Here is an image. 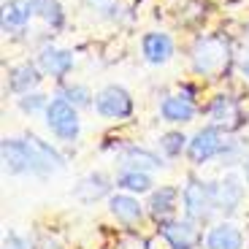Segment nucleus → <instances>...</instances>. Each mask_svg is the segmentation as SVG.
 I'll return each instance as SVG.
<instances>
[{"mask_svg":"<svg viewBox=\"0 0 249 249\" xmlns=\"http://www.w3.org/2000/svg\"><path fill=\"white\" fill-rule=\"evenodd\" d=\"M195 114H198V103L190 95V89L165 95L160 103V117H162V122H168V124H187L195 119Z\"/></svg>","mask_w":249,"mask_h":249,"instance_id":"nucleus-11","label":"nucleus"},{"mask_svg":"<svg viewBox=\"0 0 249 249\" xmlns=\"http://www.w3.org/2000/svg\"><path fill=\"white\" fill-rule=\"evenodd\" d=\"M92 11H98L100 17L106 19H119V14H122V8H119L117 0H84Z\"/></svg>","mask_w":249,"mask_h":249,"instance_id":"nucleus-27","label":"nucleus"},{"mask_svg":"<svg viewBox=\"0 0 249 249\" xmlns=\"http://www.w3.org/2000/svg\"><path fill=\"white\" fill-rule=\"evenodd\" d=\"M27 138H30V143L36 146V152L41 155V160H44V165L52 171V174H54V171H62V168H65V157H62L60 152H57V146H52L49 141H44V138L33 136V133H30Z\"/></svg>","mask_w":249,"mask_h":249,"instance_id":"nucleus-22","label":"nucleus"},{"mask_svg":"<svg viewBox=\"0 0 249 249\" xmlns=\"http://www.w3.org/2000/svg\"><path fill=\"white\" fill-rule=\"evenodd\" d=\"M3 249H33V241L25 233L6 231V236H3Z\"/></svg>","mask_w":249,"mask_h":249,"instance_id":"nucleus-28","label":"nucleus"},{"mask_svg":"<svg viewBox=\"0 0 249 249\" xmlns=\"http://www.w3.org/2000/svg\"><path fill=\"white\" fill-rule=\"evenodd\" d=\"M241 171H244V181H247V187H249V155L244 157V162H241Z\"/></svg>","mask_w":249,"mask_h":249,"instance_id":"nucleus-29","label":"nucleus"},{"mask_svg":"<svg viewBox=\"0 0 249 249\" xmlns=\"http://www.w3.org/2000/svg\"><path fill=\"white\" fill-rule=\"evenodd\" d=\"M117 181H111V176L103 174V171H92V174L81 176L79 184L73 187V198L81 200V203H95L100 198H111V187Z\"/></svg>","mask_w":249,"mask_h":249,"instance_id":"nucleus-14","label":"nucleus"},{"mask_svg":"<svg viewBox=\"0 0 249 249\" xmlns=\"http://www.w3.org/2000/svg\"><path fill=\"white\" fill-rule=\"evenodd\" d=\"M190 65L193 73L200 79H222L231 73L233 65V46L219 33L198 36L190 46Z\"/></svg>","mask_w":249,"mask_h":249,"instance_id":"nucleus-1","label":"nucleus"},{"mask_svg":"<svg viewBox=\"0 0 249 249\" xmlns=\"http://www.w3.org/2000/svg\"><path fill=\"white\" fill-rule=\"evenodd\" d=\"M187 143H190V138L181 130H168L157 138V146H160V152L165 157H179L181 152H187Z\"/></svg>","mask_w":249,"mask_h":249,"instance_id":"nucleus-24","label":"nucleus"},{"mask_svg":"<svg viewBox=\"0 0 249 249\" xmlns=\"http://www.w3.org/2000/svg\"><path fill=\"white\" fill-rule=\"evenodd\" d=\"M203 17H206V11H203V3H200V0H184L179 6V22L187 27L198 25Z\"/></svg>","mask_w":249,"mask_h":249,"instance_id":"nucleus-26","label":"nucleus"},{"mask_svg":"<svg viewBox=\"0 0 249 249\" xmlns=\"http://www.w3.org/2000/svg\"><path fill=\"white\" fill-rule=\"evenodd\" d=\"M36 17H44V22L52 27V30H60L65 25V11L57 0H30Z\"/></svg>","mask_w":249,"mask_h":249,"instance_id":"nucleus-21","label":"nucleus"},{"mask_svg":"<svg viewBox=\"0 0 249 249\" xmlns=\"http://www.w3.org/2000/svg\"><path fill=\"white\" fill-rule=\"evenodd\" d=\"M247 38H249V25H247Z\"/></svg>","mask_w":249,"mask_h":249,"instance_id":"nucleus-33","label":"nucleus"},{"mask_svg":"<svg viewBox=\"0 0 249 249\" xmlns=\"http://www.w3.org/2000/svg\"><path fill=\"white\" fill-rule=\"evenodd\" d=\"M244 195H247V184L238 174H225L219 181H214V200H217V212L222 217L231 219L233 214H238L244 203Z\"/></svg>","mask_w":249,"mask_h":249,"instance_id":"nucleus-8","label":"nucleus"},{"mask_svg":"<svg viewBox=\"0 0 249 249\" xmlns=\"http://www.w3.org/2000/svg\"><path fill=\"white\" fill-rule=\"evenodd\" d=\"M36 17L30 0H8L3 6V30H25V25Z\"/></svg>","mask_w":249,"mask_h":249,"instance_id":"nucleus-19","label":"nucleus"},{"mask_svg":"<svg viewBox=\"0 0 249 249\" xmlns=\"http://www.w3.org/2000/svg\"><path fill=\"white\" fill-rule=\"evenodd\" d=\"M95 111L103 119H130L136 111V103H133V95L127 92L119 84H106L103 89H98L95 95Z\"/></svg>","mask_w":249,"mask_h":249,"instance_id":"nucleus-7","label":"nucleus"},{"mask_svg":"<svg viewBox=\"0 0 249 249\" xmlns=\"http://www.w3.org/2000/svg\"><path fill=\"white\" fill-rule=\"evenodd\" d=\"M46 117V127L52 130V136L62 143H73L81 133V119H79V108H73L68 100L62 98H52L49 108L44 111Z\"/></svg>","mask_w":249,"mask_h":249,"instance_id":"nucleus-5","label":"nucleus"},{"mask_svg":"<svg viewBox=\"0 0 249 249\" xmlns=\"http://www.w3.org/2000/svg\"><path fill=\"white\" fill-rule=\"evenodd\" d=\"M225 149H228V133H222L214 124H206V127H200L190 138V143H187V157H190L193 165H206V162L222 157Z\"/></svg>","mask_w":249,"mask_h":249,"instance_id":"nucleus-6","label":"nucleus"},{"mask_svg":"<svg viewBox=\"0 0 249 249\" xmlns=\"http://www.w3.org/2000/svg\"><path fill=\"white\" fill-rule=\"evenodd\" d=\"M247 244H249V217H247Z\"/></svg>","mask_w":249,"mask_h":249,"instance_id":"nucleus-32","label":"nucleus"},{"mask_svg":"<svg viewBox=\"0 0 249 249\" xmlns=\"http://www.w3.org/2000/svg\"><path fill=\"white\" fill-rule=\"evenodd\" d=\"M141 54L149 65H165V62L174 57V41H171L168 33H143L141 38Z\"/></svg>","mask_w":249,"mask_h":249,"instance_id":"nucleus-16","label":"nucleus"},{"mask_svg":"<svg viewBox=\"0 0 249 249\" xmlns=\"http://www.w3.org/2000/svg\"><path fill=\"white\" fill-rule=\"evenodd\" d=\"M160 236L168 249H198L203 244V231L193 219H171L160 225Z\"/></svg>","mask_w":249,"mask_h":249,"instance_id":"nucleus-9","label":"nucleus"},{"mask_svg":"<svg viewBox=\"0 0 249 249\" xmlns=\"http://www.w3.org/2000/svg\"><path fill=\"white\" fill-rule=\"evenodd\" d=\"M49 103L52 100L46 98V95H41V92H27V95H19L17 98V106H19L22 114H41V111L49 108Z\"/></svg>","mask_w":249,"mask_h":249,"instance_id":"nucleus-25","label":"nucleus"},{"mask_svg":"<svg viewBox=\"0 0 249 249\" xmlns=\"http://www.w3.org/2000/svg\"><path fill=\"white\" fill-rule=\"evenodd\" d=\"M206 114H209V124H214V127H219L222 133H238L244 127V124L249 122L247 111H244L241 100L236 98V95H214L212 100H209V106H206Z\"/></svg>","mask_w":249,"mask_h":249,"instance_id":"nucleus-4","label":"nucleus"},{"mask_svg":"<svg viewBox=\"0 0 249 249\" xmlns=\"http://www.w3.org/2000/svg\"><path fill=\"white\" fill-rule=\"evenodd\" d=\"M241 73H244V79L249 81V57H244V60H241Z\"/></svg>","mask_w":249,"mask_h":249,"instance_id":"nucleus-30","label":"nucleus"},{"mask_svg":"<svg viewBox=\"0 0 249 249\" xmlns=\"http://www.w3.org/2000/svg\"><path fill=\"white\" fill-rule=\"evenodd\" d=\"M38 68L44 71V76H52V79H65V76L73 71V52L60 49V46H41L38 52Z\"/></svg>","mask_w":249,"mask_h":249,"instance_id":"nucleus-13","label":"nucleus"},{"mask_svg":"<svg viewBox=\"0 0 249 249\" xmlns=\"http://www.w3.org/2000/svg\"><path fill=\"white\" fill-rule=\"evenodd\" d=\"M206 249H244V233L236 222L222 219L206 233Z\"/></svg>","mask_w":249,"mask_h":249,"instance_id":"nucleus-17","label":"nucleus"},{"mask_svg":"<svg viewBox=\"0 0 249 249\" xmlns=\"http://www.w3.org/2000/svg\"><path fill=\"white\" fill-rule=\"evenodd\" d=\"M181 209H184V217L193 219V222L203 225L214 217L217 212V200H214V184L198 179V176H190L187 184L181 187Z\"/></svg>","mask_w":249,"mask_h":249,"instance_id":"nucleus-3","label":"nucleus"},{"mask_svg":"<svg viewBox=\"0 0 249 249\" xmlns=\"http://www.w3.org/2000/svg\"><path fill=\"white\" fill-rule=\"evenodd\" d=\"M41 249H60V244H57V241H52V238H46V241L41 244Z\"/></svg>","mask_w":249,"mask_h":249,"instance_id":"nucleus-31","label":"nucleus"},{"mask_svg":"<svg viewBox=\"0 0 249 249\" xmlns=\"http://www.w3.org/2000/svg\"><path fill=\"white\" fill-rule=\"evenodd\" d=\"M108 212H111V217L117 219V222L127 225V228H133V225H138V222L143 219L146 209H143V203L138 200V195H130V193H114L111 198H108Z\"/></svg>","mask_w":249,"mask_h":249,"instance_id":"nucleus-15","label":"nucleus"},{"mask_svg":"<svg viewBox=\"0 0 249 249\" xmlns=\"http://www.w3.org/2000/svg\"><path fill=\"white\" fill-rule=\"evenodd\" d=\"M114 181H117V187L122 193H130V195H146V193L155 190V179H152V174H146V171L122 168Z\"/></svg>","mask_w":249,"mask_h":249,"instance_id":"nucleus-20","label":"nucleus"},{"mask_svg":"<svg viewBox=\"0 0 249 249\" xmlns=\"http://www.w3.org/2000/svg\"><path fill=\"white\" fill-rule=\"evenodd\" d=\"M57 98L68 100L73 108H89L95 106V95L89 92L84 84H68V87H60V95Z\"/></svg>","mask_w":249,"mask_h":249,"instance_id":"nucleus-23","label":"nucleus"},{"mask_svg":"<svg viewBox=\"0 0 249 249\" xmlns=\"http://www.w3.org/2000/svg\"><path fill=\"white\" fill-rule=\"evenodd\" d=\"M0 157H3V171L8 176H52L30 138H3Z\"/></svg>","mask_w":249,"mask_h":249,"instance_id":"nucleus-2","label":"nucleus"},{"mask_svg":"<svg viewBox=\"0 0 249 249\" xmlns=\"http://www.w3.org/2000/svg\"><path fill=\"white\" fill-rule=\"evenodd\" d=\"M44 81V71L36 62H19L8 71V89L14 95H27L36 92V87Z\"/></svg>","mask_w":249,"mask_h":249,"instance_id":"nucleus-18","label":"nucleus"},{"mask_svg":"<svg viewBox=\"0 0 249 249\" xmlns=\"http://www.w3.org/2000/svg\"><path fill=\"white\" fill-rule=\"evenodd\" d=\"M179 198H181L179 187H171V184L155 187V190L149 193V200H146V212H149V217L155 219L157 225L171 222V219H176Z\"/></svg>","mask_w":249,"mask_h":249,"instance_id":"nucleus-10","label":"nucleus"},{"mask_svg":"<svg viewBox=\"0 0 249 249\" xmlns=\"http://www.w3.org/2000/svg\"><path fill=\"white\" fill-rule=\"evenodd\" d=\"M117 157H119V168L146 171V174L165 168V160H162L157 152H152V149H146V146H141V143H124L122 149H119Z\"/></svg>","mask_w":249,"mask_h":249,"instance_id":"nucleus-12","label":"nucleus"}]
</instances>
